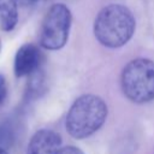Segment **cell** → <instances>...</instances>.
Returning <instances> with one entry per match:
<instances>
[{"label": "cell", "mask_w": 154, "mask_h": 154, "mask_svg": "<svg viewBox=\"0 0 154 154\" xmlns=\"http://www.w3.org/2000/svg\"><path fill=\"white\" fill-rule=\"evenodd\" d=\"M42 63V54L37 46L32 43H25L19 47L14 55L13 71L14 75L19 77L30 76L37 70H40Z\"/></svg>", "instance_id": "5b68a950"}, {"label": "cell", "mask_w": 154, "mask_h": 154, "mask_svg": "<svg viewBox=\"0 0 154 154\" xmlns=\"http://www.w3.org/2000/svg\"><path fill=\"white\" fill-rule=\"evenodd\" d=\"M29 1H37V0H29Z\"/></svg>", "instance_id": "7c38bea8"}, {"label": "cell", "mask_w": 154, "mask_h": 154, "mask_svg": "<svg viewBox=\"0 0 154 154\" xmlns=\"http://www.w3.org/2000/svg\"><path fill=\"white\" fill-rule=\"evenodd\" d=\"M7 95V83L2 75H0V105L5 101Z\"/></svg>", "instance_id": "ba28073f"}, {"label": "cell", "mask_w": 154, "mask_h": 154, "mask_svg": "<svg viewBox=\"0 0 154 154\" xmlns=\"http://www.w3.org/2000/svg\"><path fill=\"white\" fill-rule=\"evenodd\" d=\"M0 154H7V152H6L2 147H0Z\"/></svg>", "instance_id": "30bf717a"}, {"label": "cell", "mask_w": 154, "mask_h": 154, "mask_svg": "<svg viewBox=\"0 0 154 154\" xmlns=\"http://www.w3.org/2000/svg\"><path fill=\"white\" fill-rule=\"evenodd\" d=\"M57 154H84L79 148L77 147H72V146H67V147H63L60 148Z\"/></svg>", "instance_id": "9c48e42d"}, {"label": "cell", "mask_w": 154, "mask_h": 154, "mask_svg": "<svg viewBox=\"0 0 154 154\" xmlns=\"http://www.w3.org/2000/svg\"><path fill=\"white\" fill-rule=\"evenodd\" d=\"M107 117V105L97 95H81L71 105L66 114V130L77 140H83L96 132Z\"/></svg>", "instance_id": "7a4b0ae2"}, {"label": "cell", "mask_w": 154, "mask_h": 154, "mask_svg": "<svg viewBox=\"0 0 154 154\" xmlns=\"http://www.w3.org/2000/svg\"><path fill=\"white\" fill-rule=\"evenodd\" d=\"M18 23V0H0V29L11 31Z\"/></svg>", "instance_id": "52a82bcc"}, {"label": "cell", "mask_w": 154, "mask_h": 154, "mask_svg": "<svg viewBox=\"0 0 154 154\" xmlns=\"http://www.w3.org/2000/svg\"><path fill=\"white\" fill-rule=\"evenodd\" d=\"M124 95L136 103L154 99V61L137 58L128 63L120 77Z\"/></svg>", "instance_id": "3957f363"}, {"label": "cell", "mask_w": 154, "mask_h": 154, "mask_svg": "<svg viewBox=\"0 0 154 154\" xmlns=\"http://www.w3.org/2000/svg\"><path fill=\"white\" fill-rule=\"evenodd\" d=\"M136 28L132 12L118 4L103 7L94 22V35L105 47L119 48L129 42Z\"/></svg>", "instance_id": "6da1fadb"}, {"label": "cell", "mask_w": 154, "mask_h": 154, "mask_svg": "<svg viewBox=\"0 0 154 154\" xmlns=\"http://www.w3.org/2000/svg\"><path fill=\"white\" fill-rule=\"evenodd\" d=\"M71 28V12L64 4L49 7L41 24L40 45L48 51H58L65 46Z\"/></svg>", "instance_id": "277c9868"}, {"label": "cell", "mask_w": 154, "mask_h": 154, "mask_svg": "<svg viewBox=\"0 0 154 154\" xmlns=\"http://www.w3.org/2000/svg\"><path fill=\"white\" fill-rule=\"evenodd\" d=\"M61 137L59 134L42 129L36 131L28 144L26 154H57L60 149Z\"/></svg>", "instance_id": "8992f818"}, {"label": "cell", "mask_w": 154, "mask_h": 154, "mask_svg": "<svg viewBox=\"0 0 154 154\" xmlns=\"http://www.w3.org/2000/svg\"><path fill=\"white\" fill-rule=\"evenodd\" d=\"M0 52H1V40H0Z\"/></svg>", "instance_id": "8fae6325"}]
</instances>
